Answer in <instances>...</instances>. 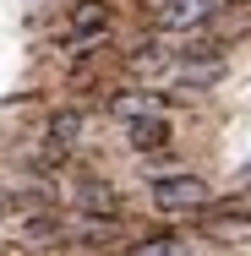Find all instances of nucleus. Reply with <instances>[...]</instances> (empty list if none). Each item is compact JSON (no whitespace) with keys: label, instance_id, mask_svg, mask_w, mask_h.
<instances>
[{"label":"nucleus","instance_id":"1","mask_svg":"<svg viewBox=\"0 0 251 256\" xmlns=\"http://www.w3.org/2000/svg\"><path fill=\"white\" fill-rule=\"evenodd\" d=\"M148 196H153L158 212H202V207L213 202V191H207L202 174H158L148 186Z\"/></svg>","mask_w":251,"mask_h":256},{"label":"nucleus","instance_id":"2","mask_svg":"<svg viewBox=\"0 0 251 256\" xmlns=\"http://www.w3.org/2000/svg\"><path fill=\"white\" fill-rule=\"evenodd\" d=\"M213 11H218V0H164L153 22H158L164 33H191V28H202Z\"/></svg>","mask_w":251,"mask_h":256},{"label":"nucleus","instance_id":"3","mask_svg":"<svg viewBox=\"0 0 251 256\" xmlns=\"http://www.w3.org/2000/svg\"><path fill=\"white\" fill-rule=\"evenodd\" d=\"M126 142H131L137 153H158V148H169V120H164V114L126 120Z\"/></svg>","mask_w":251,"mask_h":256},{"label":"nucleus","instance_id":"4","mask_svg":"<svg viewBox=\"0 0 251 256\" xmlns=\"http://www.w3.org/2000/svg\"><path fill=\"white\" fill-rule=\"evenodd\" d=\"M104 28H109L104 0H82V6L71 11V44H82V38H104Z\"/></svg>","mask_w":251,"mask_h":256},{"label":"nucleus","instance_id":"5","mask_svg":"<svg viewBox=\"0 0 251 256\" xmlns=\"http://www.w3.org/2000/svg\"><path fill=\"white\" fill-rule=\"evenodd\" d=\"M109 114L126 126V120H142V114H164V104H158V93H115Z\"/></svg>","mask_w":251,"mask_h":256},{"label":"nucleus","instance_id":"6","mask_svg":"<svg viewBox=\"0 0 251 256\" xmlns=\"http://www.w3.org/2000/svg\"><path fill=\"white\" fill-rule=\"evenodd\" d=\"M22 224H28V229H22L28 246H39V240H66V224H60L55 212H28Z\"/></svg>","mask_w":251,"mask_h":256},{"label":"nucleus","instance_id":"7","mask_svg":"<svg viewBox=\"0 0 251 256\" xmlns=\"http://www.w3.org/2000/svg\"><path fill=\"white\" fill-rule=\"evenodd\" d=\"M126 256H191V246L180 234H153V240H137Z\"/></svg>","mask_w":251,"mask_h":256},{"label":"nucleus","instance_id":"8","mask_svg":"<svg viewBox=\"0 0 251 256\" xmlns=\"http://www.w3.org/2000/svg\"><path fill=\"white\" fill-rule=\"evenodd\" d=\"M77 202L88 207L93 218H115V191H109V186H99V180H88V186L77 191Z\"/></svg>","mask_w":251,"mask_h":256},{"label":"nucleus","instance_id":"9","mask_svg":"<svg viewBox=\"0 0 251 256\" xmlns=\"http://www.w3.org/2000/svg\"><path fill=\"white\" fill-rule=\"evenodd\" d=\"M82 126H88V120H82L77 109H60V114L50 120V142H55V148H71V142L82 136Z\"/></svg>","mask_w":251,"mask_h":256}]
</instances>
